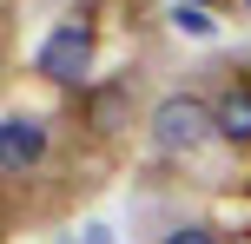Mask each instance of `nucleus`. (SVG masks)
I'll return each mask as SVG.
<instances>
[{
    "mask_svg": "<svg viewBox=\"0 0 251 244\" xmlns=\"http://www.w3.org/2000/svg\"><path fill=\"white\" fill-rule=\"evenodd\" d=\"M33 73L47 79V86H60V92H86L93 86V26L79 20V13H66V20H53L47 33H40Z\"/></svg>",
    "mask_w": 251,
    "mask_h": 244,
    "instance_id": "2",
    "label": "nucleus"
},
{
    "mask_svg": "<svg viewBox=\"0 0 251 244\" xmlns=\"http://www.w3.org/2000/svg\"><path fill=\"white\" fill-rule=\"evenodd\" d=\"M47 139H53V132H47V119H40V112H20V106H13V112L0 119V172L20 185L26 172L47 158Z\"/></svg>",
    "mask_w": 251,
    "mask_h": 244,
    "instance_id": "4",
    "label": "nucleus"
},
{
    "mask_svg": "<svg viewBox=\"0 0 251 244\" xmlns=\"http://www.w3.org/2000/svg\"><path fill=\"white\" fill-rule=\"evenodd\" d=\"M212 112H218V139H225L231 152H251V79L231 73L225 86L212 92Z\"/></svg>",
    "mask_w": 251,
    "mask_h": 244,
    "instance_id": "5",
    "label": "nucleus"
},
{
    "mask_svg": "<svg viewBox=\"0 0 251 244\" xmlns=\"http://www.w3.org/2000/svg\"><path fill=\"white\" fill-rule=\"evenodd\" d=\"M79 126L93 139H126L139 126V86L132 79H93L79 92Z\"/></svg>",
    "mask_w": 251,
    "mask_h": 244,
    "instance_id": "3",
    "label": "nucleus"
},
{
    "mask_svg": "<svg viewBox=\"0 0 251 244\" xmlns=\"http://www.w3.org/2000/svg\"><path fill=\"white\" fill-rule=\"evenodd\" d=\"M245 13H251V0H245Z\"/></svg>",
    "mask_w": 251,
    "mask_h": 244,
    "instance_id": "9",
    "label": "nucleus"
},
{
    "mask_svg": "<svg viewBox=\"0 0 251 244\" xmlns=\"http://www.w3.org/2000/svg\"><path fill=\"white\" fill-rule=\"evenodd\" d=\"M146 132H152V145H159L165 158H192V152H205V145L218 139L212 92H199V86H172V92H159V99H152V112H146Z\"/></svg>",
    "mask_w": 251,
    "mask_h": 244,
    "instance_id": "1",
    "label": "nucleus"
},
{
    "mask_svg": "<svg viewBox=\"0 0 251 244\" xmlns=\"http://www.w3.org/2000/svg\"><path fill=\"white\" fill-rule=\"evenodd\" d=\"M172 26H178V33H192V40H212V33H218L212 7H185V0L172 7Z\"/></svg>",
    "mask_w": 251,
    "mask_h": 244,
    "instance_id": "6",
    "label": "nucleus"
},
{
    "mask_svg": "<svg viewBox=\"0 0 251 244\" xmlns=\"http://www.w3.org/2000/svg\"><path fill=\"white\" fill-rule=\"evenodd\" d=\"M185 7H225V0H185Z\"/></svg>",
    "mask_w": 251,
    "mask_h": 244,
    "instance_id": "8",
    "label": "nucleus"
},
{
    "mask_svg": "<svg viewBox=\"0 0 251 244\" xmlns=\"http://www.w3.org/2000/svg\"><path fill=\"white\" fill-rule=\"evenodd\" d=\"M159 244H225L218 238V224H205V218H185V224H172Z\"/></svg>",
    "mask_w": 251,
    "mask_h": 244,
    "instance_id": "7",
    "label": "nucleus"
}]
</instances>
